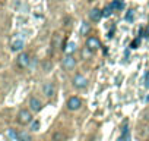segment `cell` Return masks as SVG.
Here are the masks:
<instances>
[{
  "label": "cell",
  "instance_id": "1",
  "mask_svg": "<svg viewBox=\"0 0 149 141\" xmlns=\"http://www.w3.org/2000/svg\"><path fill=\"white\" fill-rule=\"evenodd\" d=\"M18 122L21 125H28L32 122V113L26 109H22L19 113H18Z\"/></svg>",
  "mask_w": 149,
  "mask_h": 141
},
{
  "label": "cell",
  "instance_id": "2",
  "mask_svg": "<svg viewBox=\"0 0 149 141\" xmlns=\"http://www.w3.org/2000/svg\"><path fill=\"white\" fill-rule=\"evenodd\" d=\"M61 65H63V68H64L66 70H72L74 66H76V60H74V57H73L72 54H67V56H64V59L61 60Z\"/></svg>",
  "mask_w": 149,
  "mask_h": 141
},
{
  "label": "cell",
  "instance_id": "3",
  "mask_svg": "<svg viewBox=\"0 0 149 141\" xmlns=\"http://www.w3.org/2000/svg\"><path fill=\"white\" fill-rule=\"evenodd\" d=\"M73 85L76 87V88H85L88 85V80L84 75L76 74V75H74V78H73Z\"/></svg>",
  "mask_w": 149,
  "mask_h": 141
},
{
  "label": "cell",
  "instance_id": "4",
  "mask_svg": "<svg viewBox=\"0 0 149 141\" xmlns=\"http://www.w3.org/2000/svg\"><path fill=\"white\" fill-rule=\"evenodd\" d=\"M42 93H44V96L48 97V99L54 97V94H56V85H54L53 82H45V84L42 85Z\"/></svg>",
  "mask_w": 149,
  "mask_h": 141
},
{
  "label": "cell",
  "instance_id": "5",
  "mask_svg": "<svg viewBox=\"0 0 149 141\" xmlns=\"http://www.w3.org/2000/svg\"><path fill=\"white\" fill-rule=\"evenodd\" d=\"M16 62H18V66H19V68H26V66H29V63H31V57H29L28 53H21V54L18 56Z\"/></svg>",
  "mask_w": 149,
  "mask_h": 141
},
{
  "label": "cell",
  "instance_id": "6",
  "mask_svg": "<svg viewBox=\"0 0 149 141\" xmlns=\"http://www.w3.org/2000/svg\"><path fill=\"white\" fill-rule=\"evenodd\" d=\"M81 106H82V102H81V99H78V97H70V99L67 100V109H69V110H78Z\"/></svg>",
  "mask_w": 149,
  "mask_h": 141
},
{
  "label": "cell",
  "instance_id": "7",
  "mask_svg": "<svg viewBox=\"0 0 149 141\" xmlns=\"http://www.w3.org/2000/svg\"><path fill=\"white\" fill-rule=\"evenodd\" d=\"M86 47L92 51V50H97V49H100L101 47V44H100V40L97 38V37H89L88 40H86Z\"/></svg>",
  "mask_w": 149,
  "mask_h": 141
},
{
  "label": "cell",
  "instance_id": "8",
  "mask_svg": "<svg viewBox=\"0 0 149 141\" xmlns=\"http://www.w3.org/2000/svg\"><path fill=\"white\" fill-rule=\"evenodd\" d=\"M29 107L32 112H40L42 109V103L37 99V97H31L29 99Z\"/></svg>",
  "mask_w": 149,
  "mask_h": 141
},
{
  "label": "cell",
  "instance_id": "9",
  "mask_svg": "<svg viewBox=\"0 0 149 141\" xmlns=\"http://www.w3.org/2000/svg\"><path fill=\"white\" fill-rule=\"evenodd\" d=\"M10 47L13 51H21L24 49V40L22 38H13L10 43Z\"/></svg>",
  "mask_w": 149,
  "mask_h": 141
},
{
  "label": "cell",
  "instance_id": "10",
  "mask_svg": "<svg viewBox=\"0 0 149 141\" xmlns=\"http://www.w3.org/2000/svg\"><path fill=\"white\" fill-rule=\"evenodd\" d=\"M101 16H102V11H100V9H92V11L89 12V19L94 21V22L100 21Z\"/></svg>",
  "mask_w": 149,
  "mask_h": 141
},
{
  "label": "cell",
  "instance_id": "11",
  "mask_svg": "<svg viewBox=\"0 0 149 141\" xmlns=\"http://www.w3.org/2000/svg\"><path fill=\"white\" fill-rule=\"evenodd\" d=\"M18 141H32V138L26 131H19L18 132Z\"/></svg>",
  "mask_w": 149,
  "mask_h": 141
},
{
  "label": "cell",
  "instance_id": "12",
  "mask_svg": "<svg viewBox=\"0 0 149 141\" xmlns=\"http://www.w3.org/2000/svg\"><path fill=\"white\" fill-rule=\"evenodd\" d=\"M64 50L67 51V54H72L74 50H76V43H73V41L67 43V44H66V47H64Z\"/></svg>",
  "mask_w": 149,
  "mask_h": 141
},
{
  "label": "cell",
  "instance_id": "13",
  "mask_svg": "<svg viewBox=\"0 0 149 141\" xmlns=\"http://www.w3.org/2000/svg\"><path fill=\"white\" fill-rule=\"evenodd\" d=\"M8 137L12 140V141H18V132L15 131V129H8Z\"/></svg>",
  "mask_w": 149,
  "mask_h": 141
},
{
  "label": "cell",
  "instance_id": "14",
  "mask_svg": "<svg viewBox=\"0 0 149 141\" xmlns=\"http://www.w3.org/2000/svg\"><path fill=\"white\" fill-rule=\"evenodd\" d=\"M88 31H89V24L88 22H82V25H81V35H86Z\"/></svg>",
  "mask_w": 149,
  "mask_h": 141
},
{
  "label": "cell",
  "instance_id": "15",
  "mask_svg": "<svg viewBox=\"0 0 149 141\" xmlns=\"http://www.w3.org/2000/svg\"><path fill=\"white\" fill-rule=\"evenodd\" d=\"M111 13H113V8H111V6H107V8L102 11V16H104V18L111 16Z\"/></svg>",
  "mask_w": 149,
  "mask_h": 141
},
{
  "label": "cell",
  "instance_id": "16",
  "mask_svg": "<svg viewBox=\"0 0 149 141\" xmlns=\"http://www.w3.org/2000/svg\"><path fill=\"white\" fill-rule=\"evenodd\" d=\"M111 8H113V9H121V8H123V2H121V0H114L113 5H111Z\"/></svg>",
  "mask_w": 149,
  "mask_h": 141
},
{
  "label": "cell",
  "instance_id": "17",
  "mask_svg": "<svg viewBox=\"0 0 149 141\" xmlns=\"http://www.w3.org/2000/svg\"><path fill=\"white\" fill-rule=\"evenodd\" d=\"M53 140H54V141H64V134L56 132V134L53 135Z\"/></svg>",
  "mask_w": 149,
  "mask_h": 141
},
{
  "label": "cell",
  "instance_id": "18",
  "mask_svg": "<svg viewBox=\"0 0 149 141\" xmlns=\"http://www.w3.org/2000/svg\"><path fill=\"white\" fill-rule=\"evenodd\" d=\"M42 68H44V70H45V72H48V70L51 69V62H50V60L44 62V63H42Z\"/></svg>",
  "mask_w": 149,
  "mask_h": 141
},
{
  "label": "cell",
  "instance_id": "19",
  "mask_svg": "<svg viewBox=\"0 0 149 141\" xmlns=\"http://www.w3.org/2000/svg\"><path fill=\"white\" fill-rule=\"evenodd\" d=\"M133 13H134L133 11H129V12L126 13V21H127V22H132V21H133Z\"/></svg>",
  "mask_w": 149,
  "mask_h": 141
},
{
  "label": "cell",
  "instance_id": "20",
  "mask_svg": "<svg viewBox=\"0 0 149 141\" xmlns=\"http://www.w3.org/2000/svg\"><path fill=\"white\" fill-rule=\"evenodd\" d=\"M31 129H32V131H38V129H40V122H38V121H34V122L31 123Z\"/></svg>",
  "mask_w": 149,
  "mask_h": 141
},
{
  "label": "cell",
  "instance_id": "21",
  "mask_svg": "<svg viewBox=\"0 0 149 141\" xmlns=\"http://www.w3.org/2000/svg\"><path fill=\"white\" fill-rule=\"evenodd\" d=\"M139 43H140V38H136V40H133V43L130 44V47H132V49H137Z\"/></svg>",
  "mask_w": 149,
  "mask_h": 141
},
{
  "label": "cell",
  "instance_id": "22",
  "mask_svg": "<svg viewBox=\"0 0 149 141\" xmlns=\"http://www.w3.org/2000/svg\"><path fill=\"white\" fill-rule=\"evenodd\" d=\"M145 85H146V87L149 88V72L146 74V82H145Z\"/></svg>",
  "mask_w": 149,
  "mask_h": 141
},
{
  "label": "cell",
  "instance_id": "23",
  "mask_svg": "<svg viewBox=\"0 0 149 141\" xmlns=\"http://www.w3.org/2000/svg\"><path fill=\"white\" fill-rule=\"evenodd\" d=\"M146 100H148V102H149V96H148V97H146Z\"/></svg>",
  "mask_w": 149,
  "mask_h": 141
}]
</instances>
